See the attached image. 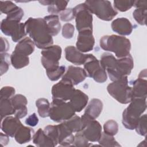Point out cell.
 I'll list each match as a JSON object with an SVG mask.
<instances>
[{"mask_svg": "<svg viewBox=\"0 0 147 147\" xmlns=\"http://www.w3.org/2000/svg\"><path fill=\"white\" fill-rule=\"evenodd\" d=\"M43 130L45 133L51 139L55 145L56 146L58 144L59 137L57 125H47L44 128Z\"/></svg>", "mask_w": 147, "mask_h": 147, "instance_id": "e575fe53", "label": "cell"}, {"mask_svg": "<svg viewBox=\"0 0 147 147\" xmlns=\"http://www.w3.org/2000/svg\"><path fill=\"white\" fill-rule=\"evenodd\" d=\"M33 142L37 146H55L51 139L45 133L43 130L38 129L34 134Z\"/></svg>", "mask_w": 147, "mask_h": 147, "instance_id": "4316f807", "label": "cell"}, {"mask_svg": "<svg viewBox=\"0 0 147 147\" xmlns=\"http://www.w3.org/2000/svg\"><path fill=\"white\" fill-rule=\"evenodd\" d=\"M19 118L13 116H7L1 120V130L11 137L14 135L19 127L22 125Z\"/></svg>", "mask_w": 147, "mask_h": 147, "instance_id": "e0dca14e", "label": "cell"}, {"mask_svg": "<svg viewBox=\"0 0 147 147\" xmlns=\"http://www.w3.org/2000/svg\"><path fill=\"white\" fill-rule=\"evenodd\" d=\"M98 143L102 146H120L121 145L115 140L113 136L107 134L105 133H102Z\"/></svg>", "mask_w": 147, "mask_h": 147, "instance_id": "d6a6232c", "label": "cell"}, {"mask_svg": "<svg viewBox=\"0 0 147 147\" xmlns=\"http://www.w3.org/2000/svg\"><path fill=\"white\" fill-rule=\"evenodd\" d=\"M134 1L115 0L113 2L114 8L121 12H125L130 9L134 5Z\"/></svg>", "mask_w": 147, "mask_h": 147, "instance_id": "836d02e7", "label": "cell"}, {"mask_svg": "<svg viewBox=\"0 0 147 147\" xmlns=\"http://www.w3.org/2000/svg\"><path fill=\"white\" fill-rule=\"evenodd\" d=\"M88 142V140L86 138L83 133L80 131L76 132V133L74 136V140L72 145L78 147L88 146L90 145Z\"/></svg>", "mask_w": 147, "mask_h": 147, "instance_id": "ab89813d", "label": "cell"}, {"mask_svg": "<svg viewBox=\"0 0 147 147\" xmlns=\"http://www.w3.org/2000/svg\"><path fill=\"white\" fill-rule=\"evenodd\" d=\"M84 3L92 14H94L103 21H111L118 14V11L113 7L109 1L88 0Z\"/></svg>", "mask_w": 147, "mask_h": 147, "instance_id": "8992f818", "label": "cell"}, {"mask_svg": "<svg viewBox=\"0 0 147 147\" xmlns=\"http://www.w3.org/2000/svg\"><path fill=\"white\" fill-rule=\"evenodd\" d=\"M103 130L104 133L114 136L118 131V123L113 119H109L104 123Z\"/></svg>", "mask_w": 147, "mask_h": 147, "instance_id": "8d00e7d4", "label": "cell"}, {"mask_svg": "<svg viewBox=\"0 0 147 147\" xmlns=\"http://www.w3.org/2000/svg\"><path fill=\"white\" fill-rule=\"evenodd\" d=\"M75 18L73 8H67L60 13V19L64 22H68Z\"/></svg>", "mask_w": 147, "mask_h": 147, "instance_id": "bcb514c9", "label": "cell"}, {"mask_svg": "<svg viewBox=\"0 0 147 147\" xmlns=\"http://www.w3.org/2000/svg\"><path fill=\"white\" fill-rule=\"evenodd\" d=\"M9 43L8 41L2 37H1V53H5L9 49Z\"/></svg>", "mask_w": 147, "mask_h": 147, "instance_id": "c3c4849f", "label": "cell"}, {"mask_svg": "<svg viewBox=\"0 0 147 147\" xmlns=\"http://www.w3.org/2000/svg\"><path fill=\"white\" fill-rule=\"evenodd\" d=\"M69 102L75 112H80L86 107L88 102V96L80 90L75 89L69 100Z\"/></svg>", "mask_w": 147, "mask_h": 147, "instance_id": "44dd1931", "label": "cell"}, {"mask_svg": "<svg viewBox=\"0 0 147 147\" xmlns=\"http://www.w3.org/2000/svg\"><path fill=\"white\" fill-rule=\"evenodd\" d=\"M18 6L14 4L11 1H1L0 2V10L2 13L8 14L14 9H16Z\"/></svg>", "mask_w": 147, "mask_h": 147, "instance_id": "60d3db41", "label": "cell"}, {"mask_svg": "<svg viewBox=\"0 0 147 147\" xmlns=\"http://www.w3.org/2000/svg\"><path fill=\"white\" fill-rule=\"evenodd\" d=\"M61 48L57 45H51L41 52V62L45 68L46 72H49L57 68L59 60L61 57Z\"/></svg>", "mask_w": 147, "mask_h": 147, "instance_id": "9c48e42d", "label": "cell"}, {"mask_svg": "<svg viewBox=\"0 0 147 147\" xmlns=\"http://www.w3.org/2000/svg\"><path fill=\"white\" fill-rule=\"evenodd\" d=\"M73 11L75 19L76 28L78 31L92 30V14L85 3H82L76 5L73 8Z\"/></svg>", "mask_w": 147, "mask_h": 147, "instance_id": "8fae6325", "label": "cell"}, {"mask_svg": "<svg viewBox=\"0 0 147 147\" xmlns=\"http://www.w3.org/2000/svg\"><path fill=\"white\" fill-rule=\"evenodd\" d=\"M146 7L136 8L133 13V16L136 22L141 25H146Z\"/></svg>", "mask_w": 147, "mask_h": 147, "instance_id": "d590c367", "label": "cell"}, {"mask_svg": "<svg viewBox=\"0 0 147 147\" xmlns=\"http://www.w3.org/2000/svg\"><path fill=\"white\" fill-rule=\"evenodd\" d=\"M9 141V136L6 134H3V133H1L0 134V142L1 146H5L6 145Z\"/></svg>", "mask_w": 147, "mask_h": 147, "instance_id": "681fc988", "label": "cell"}, {"mask_svg": "<svg viewBox=\"0 0 147 147\" xmlns=\"http://www.w3.org/2000/svg\"><path fill=\"white\" fill-rule=\"evenodd\" d=\"M103 105L101 100L97 98L92 99L87 106L84 115L92 119H96L103 110Z\"/></svg>", "mask_w": 147, "mask_h": 147, "instance_id": "603a6c76", "label": "cell"}, {"mask_svg": "<svg viewBox=\"0 0 147 147\" xmlns=\"http://www.w3.org/2000/svg\"><path fill=\"white\" fill-rule=\"evenodd\" d=\"M46 22L48 29L52 36L58 34L61 30V24L59 21V17L57 15L51 14L44 18Z\"/></svg>", "mask_w": 147, "mask_h": 147, "instance_id": "484cf974", "label": "cell"}, {"mask_svg": "<svg viewBox=\"0 0 147 147\" xmlns=\"http://www.w3.org/2000/svg\"><path fill=\"white\" fill-rule=\"evenodd\" d=\"M1 30L6 36H10L15 42H18L26 35L25 23L3 19L1 23Z\"/></svg>", "mask_w": 147, "mask_h": 147, "instance_id": "30bf717a", "label": "cell"}, {"mask_svg": "<svg viewBox=\"0 0 147 147\" xmlns=\"http://www.w3.org/2000/svg\"><path fill=\"white\" fill-rule=\"evenodd\" d=\"M146 114H145L144 115H142L139 118L134 129L137 134L140 136H146Z\"/></svg>", "mask_w": 147, "mask_h": 147, "instance_id": "74e56055", "label": "cell"}, {"mask_svg": "<svg viewBox=\"0 0 147 147\" xmlns=\"http://www.w3.org/2000/svg\"><path fill=\"white\" fill-rule=\"evenodd\" d=\"M86 77L87 74L84 69L81 67L69 65L62 78L69 80L75 86L84 81Z\"/></svg>", "mask_w": 147, "mask_h": 147, "instance_id": "ac0fdd59", "label": "cell"}, {"mask_svg": "<svg viewBox=\"0 0 147 147\" xmlns=\"http://www.w3.org/2000/svg\"><path fill=\"white\" fill-rule=\"evenodd\" d=\"M10 100L14 109V116L19 119L25 117L28 113L26 98L22 94H17L11 98Z\"/></svg>", "mask_w": 147, "mask_h": 147, "instance_id": "2e32d148", "label": "cell"}, {"mask_svg": "<svg viewBox=\"0 0 147 147\" xmlns=\"http://www.w3.org/2000/svg\"><path fill=\"white\" fill-rule=\"evenodd\" d=\"M34 48L35 44L33 41L30 37H26L17 43L14 51L29 56L34 52Z\"/></svg>", "mask_w": 147, "mask_h": 147, "instance_id": "cb8c5ba5", "label": "cell"}, {"mask_svg": "<svg viewBox=\"0 0 147 147\" xmlns=\"http://www.w3.org/2000/svg\"><path fill=\"white\" fill-rule=\"evenodd\" d=\"M14 114V109L10 99H0V114L1 120Z\"/></svg>", "mask_w": 147, "mask_h": 147, "instance_id": "f546056e", "label": "cell"}, {"mask_svg": "<svg viewBox=\"0 0 147 147\" xmlns=\"http://www.w3.org/2000/svg\"><path fill=\"white\" fill-rule=\"evenodd\" d=\"M10 63L16 69H21L26 67L29 64V56L13 51L10 56Z\"/></svg>", "mask_w": 147, "mask_h": 147, "instance_id": "83f0119b", "label": "cell"}, {"mask_svg": "<svg viewBox=\"0 0 147 147\" xmlns=\"http://www.w3.org/2000/svg\"><path fill=\"white\" fill-rule=\"evenodd\" d=\"M100 48L106 51L115 53L117 58H122L130 55L131 43L126 37L115 34L103 36L100 39Z\"/></svg>", "mask_w": 147, "mask_h": 147, "instance_id": "3957f363", "label": "cell"}, {"mask_svg": "<svg viewBox=\"0 0 147 147\" xmlns=\"http://www.w3.org/2000/svg\"><path fill=\"white\" fill-rule=\"evenodd\" d=\"M107 90L113 98L122 104H128L131 100V87L128 84L127 76L109 84Z\"/></svg>", "mask_w": 147, "mask_h": 147, "instance_id": "5b68a950", "label": "cell"}, {"mask_svg": "<svg viewBox=\"0 0 147 147\" xmlns=\"http://www.w3.org/2000/svg\"><path fill=\"white\" fill-rule=\"evenodd\" d=\"M24 15V12L23 10L20 7H17L13 11L8 14L6 17V19L9 20L15 21L17 22H20Z\"/></svg>", "mask_w": 147, "mask_h": 147, "instance_id": "7bdbcfd3", "label": "cell"}, {"mask_svg": "<svg viewBox=\"0 0 147 147\" xmlns=\"http://www.w3.org/2000/svg\"><path fill=\"white\" fill-rule=\"evenodd\" d=\"M75 88L72 83L68 79L61 78L52 88V99H56L64 101L69 100L74 92Z\"/></svg>", "mask_w": 147, "mask_h": 147, "instance_id": "4fadbf2b", "label": "cell"}, {"mask_svg": "<svg viewBox=\"0 0 147 147\" xmlns=\"http://www.w3.org/2000/svg\"><path fill=\"white\" fill-rule=\"evenodd\" d=\"M63 122H64V123L72 133H76L81 131V129H82L81 118L76 115H74L72 117H71L69 119Z\"/></svg>", "mask_w": 147, "mask_h": 147, "instance_id": "1f68e13d", "label": "cell"}, {"mask_svg": "<svg viewBox=\"0 0 147 147\" xmlns=\"http://www.w3.org/2000/svg\"><path fill=\"white\" fill-rule=\"evenodd\" d=\"M112 30L122 36H129L133 31V25L126 18L121 17L114 20L111 24Z\"/></svg>", "mask_w": 147, "mask_h": 147, "instance_id": "d6986e66", "label": "cell"}, {"mask_svg": "<svg viewBox=\"0 0 147 147\" xmlns=\"http://www.w3.org/2000/svg\"><path fill=\"white\" fill-rule=\"evenodd\" d=\"M34 130L29 127L21 125L14 135V139L17 143L23 144L29 142L33 139Z\"/></svg>", "mask_w": 147, "mask_h": 147, "instance_id": "d4e9b609", "label": "cell"}, {"mask_svg": "<svg viewBox=\"0 0 147 147\" xmlns=\"http://www.w3.org/2000/svg\"><path fill=\"white\" fill-rule=\"evenodd\" d=\"M146 99H133L122 113V122L127 129L134 130L138 121L146 109Z\"/></svg>", "mask_w": 147, "mask_h": 147, "instance_id": "277c9868", "label": "cell"}, {"mask_svg": "<svg viewBox=\"0 0 147 147\" xmlns=\"http://www.w3.org/2000/svg\"><path fill=\"white\" fill-rule=\"evenodd\" d=\"M38 123V118L35 113L30 115L25 120V123L30 126H36Z\"/></svg>", "mask_w": 147, "mask_h": 147, "instance_id": "7dc6e473", "label": "cell"}, {"mask_svg": "<svg viewBox=\"0 0 147 147\" xmlns=\"http://www.w3.org/2000/svg\"><path fill=\"white\" fill-rule=\"evenodd\" d=\"M100 63L113 82L129 75L134 67L133 59L130 54L117 59L111 53H104L100 56Z\"/></svg>", "mask_w": 147, "mask_h": 147, "instance_id": "6da1fadb", "label": "cell"}, {"mask_svg": "<svg viewBox=\"0 0 147 147\" xmlns=\"http://www.w3.org/2000/svg\"><path fill=\"white\" fill-rule=\"evenodd\" d=\"M81 131L90 142H98L102 135V126L95 119L83 115L81 117Z\"/></svg>", "mask_w": 147, "mask_h": 147, "instance_id": "7c38bea8", "label": "cell"}, {"mask_svg": "<svg viewBox=\"0 0 147 147\" xmlns=\"http://www.w3.org/2000/svg\"><path fill=\"white\" fill-rule=\"evenodd\" d=\"M16 90L11 86L3 87L0 91V99H11L14 94Z\"/></svg>", "mask_w": 147, "mask_h": 147, "instance_id": "f6af8a7d", "label": "cell"}, {"mask_svg": "<svg viewBox=\"0 0 147 147\" xmlns=\"http://www.w3.org/2000/svg\"><path fill=\"white\" fill-rule=\"evenodd\" d=\"M68 1H51L48 7V11L51 14L57 15L66 9Z\"/></svg>", "mask_w": 147, "mask_h": 147, "instance_id": "4dcf8cb0", "label": "cell"}, {"mask_svg": "<svg viewBox=\"0 0 147 147\" xmlns=\"http://www.w3.org/2000/svg\"><path fill=\"white\" fill-rule=\"evenodd\" d=\"M65 57L67 61L76 65H83L88 54H84L74 46H68L65 48Z\"/></svg>", "mask_w": 147, "mask_h": 147, "instance_id": "ffe728a7", "label": "cell"}, {"mask_svg": "<svg viewBox=\"0 0 147 147\" xmlns=\"http://www.w3.org/2000/svg\"><path fill=\"white\" fill-rule=\"evenodd\" d=\"M75 32L74 26L70 23L65 24L62 28V36L64 38L69 39L72 38Z\"/></svg>", "mask_w": 147, "mask_h": 147, "instance_id": "ee69618b", "label": "cell"}, {"mask_svg": "<svg viewBox=\"0 0 147 147\" xmlns=\"http://www.w3.org/2000/svg\"><path fill=\"white\" fill-rule=\"evenodd\" d=\"M57 125L59 131L58 144L60 146H72L74 140L73 133L67 127L64 122Z\"/></svg>", "mask_w": 147, "mask_h": 147, "instance_id": "7402d4cb", "label": "cell"}, {"mask_svg": "<svg viewBox=\"0 0 147 147\" xmlns=\"http://www.w3.org/2000/svg\"><path fill=\"white\" fill-rule=\"evenodd\" d=\"M147 96V76L146 69L141 71L138 78L134 80L131 87V100L134 98L146 99Z\"/></svg>", "mask_w": 147, "mask_h": 147, "instance_id": "5bb4252c", "label": "cell"}, {"mask_svg": "<svg viewBox=\"0 0 147 147\" xmlns=\"http://www.w3.org/2000/svg\"><path fill=\"white\" fill-rule=\"evenodd\" d=\"M75 113L69 102L53 99L49 117L54 122H63L75 115Z\"/></svg>", "mask_w": 147, "mask_h": 147, "instance_id": "52a82bcc", "label": "cell"}, {"mask_svg": "<svg viewBox=\"0 0 147 147\" xmlns=\"http://www.w3.org/2000/svg\"><path fill=\"white\" fill-rule=\"evenodd\" d=\"M83 65V69L86 71L87 76L92 78L99 83H103L107 80V75L106 70L101 65L100 61L93 55L88 54Z\"/></svg>", "mask_w": 147, "mask_h": 147, "instance_id": "ba28073f", "label": "cell"}, {"mask_svg": "<svg viewBox=\"0 0 147 147\" xmlns=\"http://www.w3.org/2000/svg\"><path fill=\"white\" fill-rule=\"evenodd\" d=\"M147 1L146 0H140V1H134L133 6L136 8L140 7H146Z\"/></svg>", "mask_w": 147, "mask_h": 147, "instance_id": "f907efd6", "label": "cell"}, {"mask_svg": "<svg viewBox=\"0 0 147 147\" xmlns=\"http://www.w3.org/2000/svg\"><path fill=\"white\" fill-rule=\"evenodd\" d=\"M95 44L92 30H84L79 32L76 48L81 52L86 53L92 51Z\"/></svg>", "mask_w": 147, "mask_h": 147, "instance_id": "9a60e30c", "label": "cell"}, {"mask_svg": "<svg viewBox=\"0 0 147 147\" xmlns=\"http://www.w3.org/2000/svg\"><path fill=\"white\" fill-rule=\"evenodd\" d=\"M36 106L39 115L42 118L49 117L51 105L46 98H39L36 102Z\"/></svg>", "mask_w": 147, "mask_h": 147, "instance_id": "f1b7e54d", "label": "cell"}, {"mask_svg": "<svg viewBox=\"0 0 147 147\" xmlns=\"http://www.w3.org/2000/svg\"><path fill=\"white\" fill-rule=\"evenodd\" d=\"M65 72V67L64 65H60L57 68L52 71L46 72L47 75L49 80L51 81H56L60 78L63 77Z\"/></svg>", "mask_w": 147, "mask_h": 147, "instance_id": "f35d334b", "label": "cell"}, {"mask_svg": "<svg viewBox=\"0 0 147 147\" xmlns=\"http://www.w3.org/2000/svg\"><path fill=\"white\" fill-rule=\"evenodd\" d=\"M26 33L39 49H44L53 44L46 22L41 18H29L25 22Z\"/></svg>", "mask_w": 147, "mask_h": 147, "instance_id": "7a4b0ae2", "label": "cell"}, {"mask_svg": "<svg viewBox=\"0 0 147 147\" xmlns=\"http://www.w3.org/2000/svg\"><path fill=\"white\" fill-rule=\"evenodd\" d=\"M10 58L9 55L5 53H1V75L5 74L9 69Z\"/></svg>", "mask_w": 147, "mask_h": 147, "instance_id": "b9f144b4", "label": "cell"}]
</instances>
